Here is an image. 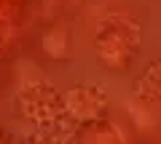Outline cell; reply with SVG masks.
Wrapping results in <instances>:
<instances>
[{"label": "cell", "instance_id": "obj_1", "mask_svg": "<svg viewBox=\"0 0 161 144\" xmlns=\"http://www.w3.org/2000/svg\"><path fill=\"white\" fill-rule=\"evenodd\" d=\"M137 93L148 102H158L161 99V59L150 62L145 72L137 77Z\"/></svg>", "mask_w": 161, "mask_h": 144}]
</instances>
